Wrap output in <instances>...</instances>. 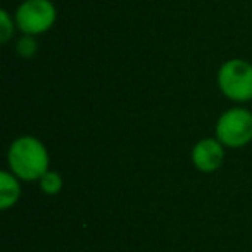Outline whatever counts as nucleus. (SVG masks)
I'll return each mask as SVG.
<instances>
[{
	"label": "nucleus",
	"mask_w": 252,
	"mask_h": 252,
	"mask_svg": "<svg viewBox=\"0 0 252 252\" xmlns=\"http://www.w3.org/2000/svg\"><path fill=\"white\" fill-rule=\"evenodd\" d=\"M16 25L25 35L49 32L57 19L56 5L50 0H25L16 11Z\"/></svg>",
	"instance_id": "20e7f679"
},
{
	"label": "nucleus",
	"mask_w": 252,
	"mask_h": 252,
	"mask_svg": "<svg viewBox=\"0 0 252 252\" xmlns=\"http://www.w3.org/2000/svg\"><path fill=\"white\" fill-rule=\"evenodd\" d=\"M218 87L233 102L252 98V64L242 59L226 61L218 71Z\"/></svg>",
	"instance_id": "f03ea898"
},
{
	"label": "nucleus",
	"mask_w": 252,
	"mask_h": 252,
	"mask_svg": "<svg viewBox=\"0 0 252 252\" xmlns=\"http://www.w3.org/2000/svg\"><path fill=\"white\" fill-rule=\"evenodd\" d=\"M14 21L7 11H0V40L2 43H7L11 36L14 35Z\"/></svg>",
	"instance_id": "1a4fd4ad"
},
{
	"label": "nucleus",
	"mask_w": 252,
	"mask_h": 252,
	"mask_svg": "<svg viewBox=\"0 0 252 252\" xmlns=\"http://www.w3.org/2000/svg\"><path fill=\"white\" fill-rule=\"evenodd\" d=\"M9 168L19 180L35 182L49 171V152L35 137H19L9 147Z\"/></svg>",
	"instance_id": "f257e3e1"
},
{
	"label": "nucleus",
	"mask_w": 252,
	"mask_h": 252,
	"mask_svg": "<svg viewBox=\"0 0 252 252\" xmlns=\"http://www.w3.org/2000/svg\"><path fill=\"white\" fill-rule=\"evenodd\" d=\"M38 182H40V189H42L47 195H57V193L63 190V178H61V175L56 171H50V169L38 180Z\"/></svg>",
	"instance_id": "0eeeda50"
},
{
	"label": "nucleus",
	"mask_w": 252,
	"mask_h": 252,
	"mask_svg": "<svg viewBox=\"0 0 252 252\" xmlns=\"http://www.w3.org/2000/svg\"><path fill=\"white\" fill-rule=\"evenodd\" d=\"M16 49H18V54L21 57H25V59H32V57L36 54V50H38V45H36L35 36H33V35H25L18 42Z\"/></svg>",
	"instance_id": "6e6552de"
},
{
	"label": "nucleus",
	"mask_w": 252,
	"mask_h": 252,
	"mask_svg": "<svg viewBox=\"0 0 252 252\" xmlns=\"http://www.w3.org/2000/svg\"><path fill=\"white\" fill-rule=\"evenodd\" d=\"M224 151L218 138H202L192 149V161L202 173H213L223 164Z\"/></svg>",
	"instance_id": "39448f33"
},
{
	"label": "nucleus",
	"mask_w": 252,
	"mask_h": 252,
	"mask_svg": "<svg viewBox=\"0 0 252 252\" xmlns=\"http://www.w3.org/2000/svg\"><path fill=\"white\" fill-rule=\"evenodd\" d=\"M216 138L226 147H244L252 142V112L247 109H228L216 123Z\"/></svg>",
	"instance_id": "7ed1b4c3"
},
{
	"label": "nucleus",
	"mask_w": 252,
	"mask_h": 252,
	"mask_svg": "<svg viewBox=\"0 0 252 252\" xmlns=\"http://www.w3.org/2000/svg\"><path fill=\"white\" fill-rule=\"evenodd\" d=\"M18 176L14 173L2 171L0 175V207L2 209H9L19 200L21 195V185L18 182Z\"/></svg>",
	"instance_id": "423d86ee"
}]
</instances>
